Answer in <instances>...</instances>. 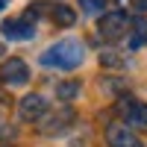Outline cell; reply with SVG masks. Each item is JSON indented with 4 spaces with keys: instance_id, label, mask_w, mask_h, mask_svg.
I'll list each match as a JSON object with an SVG mask.
<instances>
[{
    "instance_id": "obj_1",
    "label": "cell",
    "mask_w": 147,
    "mask_h": 147,
    "mask_svg": "<svg viewBox=\"0 0 147 147\" xmlns=\"http://www.w3.org/2000/svg\"><path fill=\"white\" fill-rule=\"evenodd\" d=\"M82 59H85L82 41H77V38H62V41L50 44V47L41 53V65L59 68V71H71V68H80Z\"/></svg>"
},
{
    "instance_id": "obj_2",
    "label": "cell",
    "mask_w": 147,
    "mask_h": 147,
    "mask_svg": "<svg viewBox=\"0 0 147 147\" xmlns=\"http://www.w3.org/2000/svg\"><path fill=\"white\" fill-rule=\"evenodd\" d=\"M129 27H132V21H129L127 12H121V9H118V12H109V15H103L100 24H97L100 35H103V38H109V41L124 38V35L129 32Z\"/></svg>"
},
{
    "instance_id": "obj_3",
    "label": "cell",
    "mask_w": 147,
    "mask_h": 147,
    "mask_svg": "<svg viewBox=\"0 0 147 147\" xmlns=\"http://www.w3.org/2000/svg\"><path fill=\"white\" fill-rule=\"evenodd\" d=\"M118 112L124 115V124H129V129L147 132V103L132 100V97H121L118 100Z\"/></svg>"
},
{
    "instance_id": "obj_4",
    "label": "cell",
    "mask_w": 147,
    "mask_h": 147,
    "mask_svg": "<svg viewBox=\"0 0 147 147\" xmlns=\"http://www.w3.org/2000/svg\"><path fill=\"white\" fill-rule=\"evenodd\" d=\"M0 80L6 85H27L30 82V68L24 59H6L0 65Z\"/></svg>"
},
{
    "instance_id": "obj_5",
    "label": "cell",
    "mask_w": 147,
    "mask_h": 147,
    "mask_svg": "<svg viewBox=\"0 0 147 147\" xmlns=\"http://www.w3.org/2000/svg\"><path fill=\"white\" fill-rule=\"evenodd\" d=\"M106 144L109 147H144L127 124H109L106 127Z\"/></svg>"
},
{
    "instance_id": "obj_6",
    "label": "cell",
    "mask_w": 147,
    "mask_h": 147,
    "mask_svg": "<svg viewBox=\"0 0 147 147\" xmlns=\"http://www.w3.org/2000/svg\"><path fill=\"white\" fill-rule=\"evenodd\" d=\"M71 121H74V112L68 106L59 109V112H50V109H47V115L38 121V129L47 132V136H56V132H62L65 127H71Z\"/></svg>"
},
{
    "instance_id": "obj_7",
    "label": "cell",
    "mask_w": 147,
    "mask_h": 147,
    "mask_svg": "<svg viewBox=\"0 0 147 147\" xmlns=\"http://www.w3.org/2000/svg\"><path fill=\"white\" fill-rule=\"evenodd\" d=\"M18 112H21L24 121H41L47 115V100H44L41 94H27L18 103Z\"/></svg>"
},
{
    "instance_id": "obj_8",
    "label": "cell",
    "mask_w": 147,
    "mask_h": 147,
    "mask_svg": "<svg viewBox=\"0 0 147 147\" xmlns=\"http://www.w3.org/2000/svg\"><path fill=\"white\" fill-rule=\"evenodd\" d=\"M3 35L6 38H15V41H27V38H32V24H27V21H15V18H9V21H3Z\"/></svg>"
},
{
    "instance_id": "obj_9",
    "label": "cell",
    "mask_w": 147,
    "mask_h": 147,
    "mask_svg": "<svg viewBox=\"0 0 147 147\" xmlns=\"http://www.w3.org/2000/svg\"><path fill=\"white\" fill-rule=\"evenodd\" d=\"M50 18L59 24V27H74V21H77L71 6H50Z\"/></svg>"
},
{
    "instance_id": "obj_10",
    "label": "cell",
    "mask_w": 147,
    "mask_h": 147,
    "mask_svg": "<svg viewBox=\"0 0 147 147\" xmlns=\"http://www.w3.org/2000/svg\"><path fill=\"white\" fill-rule=\"evenodd\" d=\"M147 44V18H136V35L129 38V47Z\"/></svg>"
},
{
    "instance_id": "obj_11",
    "label": "cell",
    "mask_w": 147,
    "mask_h": 147,
    "mask_svg": "<svg viewBox=\"0 0 147 147\" xmlns=\"http://www.w3.org/2000/svg\"><path fill=\"white\" fill-rule=\"evenodd\" d=\"M56 94H59V100H74V97H77L80 94V82H62V85H59V88H56Z\"/></svg>"
},
{
    "instance_id": "obj_12",
    "label": "cell",
    "mask_w": 147,
    "mask_h": 147,
    "mask_svg": "<svg viewBox=\"0 0 147 147\" xmlns=\"http://www.w3.org/2000/svg\"><path fill=\"white\" fill-rule=\"evenodd\" d=\"M80 6H82L85 15H97V12H103L106 0H80Z\"/></svg>"
},
{
    "instance_id": "obj_13",
    "label": "cell",
    "mask_w": 147,
    "mask_h": 147,
    "mask_svg": "<svg viewBox=\"0 0 147 147\" xmlns=\"http://www.w3.org/2000/svg\"><path fill=\"white\" fill-rule=\"evenodd\" d=\"M100 62H103V65H112V68H121V65H124V59L115 56V50H106V53H100Z\"/></svg>"
},
{
    "instance_id": "obj_14",
    "label": "cell",
    "mask_w": 147,
    "mask_h": 147,
    "mask_svg": "<svg viewBox=\"0 0 147 147\" xmlns=\"http://www.w3.org/2000/svg\"><path fill=\"white\" fill-rule=\"evenodd\" d=\"M12 136V124H6V118L0 115V138H9Z\"/></svg>"
},
{
    "instance_id": "obj_15",
    "label": "cell",
    "mask_w": 147,
    "mask_h": 147,
    "mask_svg": "<svg viewBox=\"0 0 147 147\" xmlns=\"http://www.w3.org/2000/svg\"><path fill=\"white\" fill-rule=\"evenodd\" d=\"M132 9H136V12H141V15H144V12H147V0H132Z\"/></svg>"
},
{
    "instance_id": "obj_16",
    "label": "cell",
    "mask_w": 147,
    "mask_h": 147,
    "mask_svg": "<svg viewBox=\"0 0 147 147\" xmlns=\"http://www.w3.org/2000/svg\"><path fill=\"white\" fill-rule=\"evenodd\" d=\"M0 9H6V0H0Z\"/></svg>"
},
{
    "instance_id": "obj_17",
    "label": "cell",
    "mask_w": 147,
    "mask_h": 147,
    "mask_svg": "<svg viewBox=\"0 0 147 147\" xmlns=\"http://www.w3.org/2000/svg\"><path fill=\"white\" fill-rule=\"evenodd\" d=\"M6 147H9V144H6Z\"/></svg>"
}]
</instances>
